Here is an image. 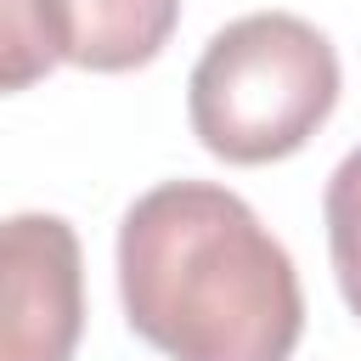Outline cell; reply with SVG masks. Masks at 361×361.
<instances>
[{
	"label": "cell",
	"instance_id": "6da1fadb",
	"mask_svg": "<svg viewBox=\"0 0 361 361\" xmlns=\"http://www.w3.org/2000/svg\"><path fill=\"white\" fill-rule=\"evenodd\" d=\"M118 299L130 333L169 361H288L305 333L288 248L214 180H164L130 203Z\"/></svg>",
	"mask_w": 361,
	"mask_h": 361
},
{
	"label": "cell",
	"instance_id": "7a4b0ae2",
	"mask_svg": "<svg viewBox=\"0 0 361 361\" xmlns=\"http://www.w3.org/2000/svg\"><path fill=\"white\" fill-rule=\"evenodd\" d=\"M338 107V51L293 11H248L226 23L192 79V135L226 164L293 158Z\"/></svg>",
	"mask_w": 361,
	"mask_h": 361
},
{
	"label": "cell",
	"instance_id": "3957f363",
	"mask_svg": "<svg viewBox=\"0 0 361 361\" xmlns=\"http://www.w3.org/2000/svg\"><path fill=\"white\" fill-rule=\"evenodd\" d=\"M85 333V254L62 214L0 220V361H73Z\"/></svg>",
	"mask_w": 361,
	"mask_h": 361
},
{
	"label": "cell",
	"instance_id": "277c9868",
	"mask_svg": "<svg viewBox=\"0 0 361 361\" xmlns=\"http://www.w3.org/2000/svg\"><path fill=\"white\" fill-rule=\"evenodd\" d=\"M180 23V0H45V34L56 62L90 73L147 68Z\"/></svg>",
	"mask_w": 361,
	"mask_h": 361
},
{
	"label": "cell",
	"instance_id": "5b68a950",
	"mask_svg": "<svg viewBox=\"0 0 361 361\" xmlns=\"http://www.w3.org/2000/svg\"><path fill=\"white\" fill-rule=\"evenodd\" d=\"M322 214H327V254H333L338 293H344L350 316L361 322V147L344 152V164L333 169Z\"/></svg>",
	"mask_w": 361,
	"mask_h": 361
},
{
	"label": "cell",
	"instance_id": "8992f818",
	"mask_svg": "<svg viewBox=\"0 0 361 361\" xmlns=\"http://www.w3.org/2000/svg\"><path fill=\"white\" fill-rule=\"evenodd\" d=\"M56 68L45 34V0H0V96L39 85Z\"/></svg>",
	"mask_w": 361,
	"mask_h": 361
}]
</instances>
